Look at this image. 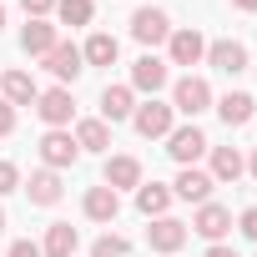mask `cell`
<instances>
[{
  "instance_id": "cell-1",
  "label": "cell",
  "mask_w": 257,
  "mask_h": 257,
  "mask_svg": "<svg viewBox=\"0 0 257 257\" xmlns=\"http://www.w3.org/2000/svg\"><path fill=\"white\" fill-rule=\"evenodd\" d=\"M36 116L51 126V132H66L71 116H76V96H71L66 86H51V91H41V96H36Z\"/></svg>"
},
{
  "instance_id": "cell-2",
  "label": "cell",
  "mask_w": 257,
  "mask_h": 257,
  "mask_svg": "<svg viewBox=\"0 0 257 257\" xmlns=\"http://www.w3.org/2000/svg\"><path fill=\"white\" fill-rule=\"evenodd\" d=\"M212 106V86L202 81V76H182L177 86H172V111H182V116H202Z\"/></svg>"
},
{
  "instance_id": "cell-3",
  "label": "cell",
  "mask_w": 257,
  "mask_h": 257,
  "mask_svg": "<svg viewBox=\"0 0 257 257\" xmlns=\"http://www.w3.org/2000/svg\"><path fill=\"white\" fill-rule=\"evenodd\" d=\"M172 116H177V111H172L167 101H157V96H152L147 106H137V111H132V126H137L147 142H157V137H172Z\"/></svg>"
},
{
  "instance_id": "cell-4",
  "label": "cell",
  "mask_w": 257,
  "mask_h": 257,
  "mask_svg": "<svg viewBox=\"0 0 257 257\" xmlns=\"http://www.w3.org/2000/svg\"><path fill=\"white\" fill-rule=\"evenodd\" d=\"M167 152H172V162H182V167H197V157H202V152H212V142L197 132V126H172Z\"/></svg>"
},
{
  "instance_id": "cell-5",
  "label": "cell",
  "mask_w": 257,
  "mask_h": 257,
  "mask_svg": "<svg viewBox=\"0 0 257 257\" xmlns=\"http://www.w3.org/2000/svg\"><path fill=\"white\" fill-rule=\"evenodd\" d=\"M76 157H81V147H76V137H71V132H46V137H41V162H46L51 172L76 167Z\"/></svg>"
},
{
  "instance_id": "cell-6",
  "label": "cell",
  "mask_w": 257,
  "mask_h": 257,
  "mask_svg": "<svg viewBox=\"0 0 257 257\" xmlns=\"http://www.w3.org/2000/svg\"><path fill=\"white\" fill-rule=\"evenodd\" d=\"M132 36H137L142 46H162V41L172 36V21H167V11H152V6H142V11L132 16Z\"/></svg>"
},
{
  "instance_id": "cell-7",
  "label": "cell",
  "mask_w": 257,
  "mask_h": 257,
  "mask_svg": "<svg viewBox=\"0 0 257 257\" xmlns=\"http://www.w3.org/2000/svg\"><path fill=\"white\" fill-rule=\"evenodd\" d=\"M167 51H172V66H197V61H207V41H202V31H172L167 36Z\"/></svg>"
},
{
  "instance_id": "cell-8",
  "label": "cell",
  "mask_w": 257,
  "mask_h": 257,
  "mask_svg": "<svg viewBox=\"0 0 257 257\" xmlns=\"http://www.w3.org/2000/svg\"><path fill=\"white\" fill-rule=\"evenodd\" d=\"M207 66L222 71V76H242L247 71V46L242 41H212L207 46Z\"/></svg>"
},
{
  "instance_id": "cell-9",
  "label": "cell",
  "mask_w": 257,
  "mask_h": 257,
  "mask_svg": "<svg viewBox=\"0 0 257 257\" xmlns=\"http://www.w3.org/2000/svg\"><path fill=\"white\" fill-rule=\"evenodd\" d=\"M192 232H197V237H207V242H222V237L232 232V212H227V207H217V202H202V207H197V217H192Z\"/></svg>"
},
{
  "instance_id": "cell-10",
  "label": "cell",
  "mask_w": 257,
  "mask_h": 257,
  "mask_svg": "<svg viewBox=\"0 0 257 257\" xmlns=\"http://www.w3.org/2000/svg\"><path fill=\"white\" fill-rule=\"evenodd\" d=\"M46 71L66 86V81H76L81 71H86V61H81V46H71V41H56V51L46 56Z\"/></svg>"
},
{
  "instance_id": "cell-11",
  "label": "cell",
  "mask_w": 257,
  "mask_h": 257,
  "mask_svg": "<svg viewBox=\"0 0 257 257\" xmlns=\"http://www.w3.org/2000/svg\"><path fill=\"white\" fill-rule=\"evenodd\" d=\"M162 86H167V61L147 51V56L132 66V91H152V96H157Z\"/></svg>"
},
{
  "instance_id": "cell-12",
  "label": "cell",
  "mask_w": 257,
  "mask_h": 257,
  "mask_svg": "<svg viewBox=\"0 0 257 257\" xmlns=\"http://www.w3.org/2000/svg\"><path fill=\"white\" fill-rule=\"evenodd\" d=\"M172 187H177V197H182V202H197V207H202V202L212 197V187H217V182H212V172H197V167H182Z\"/></svg>"
},
{
  "instance_id": "cell-13",
  "label": "cell",
  "mask_w": 257,
  "mask_h": 257,
  "mask_svg": "<svg viewBox=\"0 0 257 257\" xmlns=\"http://www.w3.org/2000/svg\"><path fill=\"white\" fill-rule=\"evenodd\" d=\"M147 242H152V252H167V257H172V252L187 242V227H182L177 217H157V222L147 227Z\"/></svg>"
},
{
  "instance_id": "cell-14",
  "label": "cell",
  "mask_w": 257,
  "mask_h": 257,
  "mask_svg": "<svg viewBox=\"0 0 257 257\" xmlns=\"http://www.w3.org/2000/svg\"><path fill=\"white\" fill-rule=\"evenodd\" d=\"M0 96H6L11 106H36L41 86L31 81V71H6V76H0Z\"/></svg>"
},
{
  "instance_id": "cell-15",
  "label": "cell",
  "mask_w": 257,
  "mask_h": 257,
  "mask_svg": "<svg viewBox=\"0 0 257 257\" xmlns=\"http://www.w3.org/2000/svg\"><path fill=\"white\" fill-rule=\"evenodd\" d=\"M56 41H61V36H56L51 21H26V31H21V51H26V56H51Z\"/></svg>"
},
{
  "instance_id": "cell-16",
  "label": "cell",
  "mask_w": 257,
  "mask_h": 257,
  "mask_svg": "<svg viewBox=\"0 0 257 257\" xmlns=\"http://www.w3.org/2000/svg\"><path fill=\"white\" fill-rule=\"evenodd\" d=\"M81 207H86V217H91V222H116V212H121V192H111V187L101 182V187H91V192H86V202H81Z\"/></svg>"
},
{
  "instance_id": "cell-17",
  "label": "cell",
  "mask_w": 257,
  "mask_h": 257,
  "mask_svg": "<svg viewBox=\"0 0 257 257\" xmlns=\"http://www.w3.org/2000/svg\"><path fill=\"white\" fill-rule=\"evenodd\" d=\"M137 111V91L132 86H106L101 91V121H126Z\"/></svg>"
},
{
  "instance_id": "cell-18",
  "label": "cell",
  "mask_w": 257,
  "mask_h": 257,
  "mask_svg": "<svg viewBox=\"0 0 257 257\" xmlns=\"http://www.w3.org/2000/svg\"><path fill=\"white\" fill-rule=\"evenodd\" d=\"M217 116H222L227 126H247V121L257 116V101H252L247 91H227V96L217 101Z\"/></svg>"
},
{
  "instance_id": "cell-19",
  "label": "cell",
  "mask_w": 257,
  "mask_h": 257,
  "mask_svg": "<svg viewBox=\"0 0 257 257\" xmlns=\"http://www.w3.org/2000/svg\"><path fill=\"white\" fill-rule=\"evenodd\" d=\"M76 247H81V232L71 227V222H51V232H46V257H76Z\"/></svg>"
},
{
  "instance_id": "cell-20",
  "label": "cell",
  "mask_w": 257,
  "mask_h": 257,
  "mask_svg": "<svg viewBox=\"0 0 257 257\" xmlns=\"http://www.w3.org/2000/svg\"><path fill=\"white\" fill-rule=\"evenodd\" d=\"M106 187H111V192L142 187V162H137V157H111V162H106Z\"/></svg>"
},
{
  "instance_id": "cell-21",
  "label": "cell",
  "mask_w": 257,
  "mask_h": 257,
  "mask_svg": "<svg viewBox=\"0 0 257 257\" xmlns=\"http://www.w3.org/2000/svg\"><path fill=\"white\" fill-rule=\"evenodd\" d=\"M26 192H31V202H36V207H56V202H61V177H56L51 167H46V172H31Z\"/></svg>"
},
{
  "instance_id": "cell-22",
  "label": "cell",
  "mask_w": 257,
  "mask_h": 257,
  "mask_svg": "<svg viewBox=\"0 0 257 257\" xmlns=\"http://www.w3.org/2000/svg\"><path fill=\"white\" fill-rule=\"evenodd\" d=\"M116 51H121V46H116V36L96 31V36L81 46V61H86V66H116Z\"/></svg>"
},
{
  "instance_id": "cell-23",
  "label": "cell",
  "mask_w": 257,
  "mask_h": 257,
  "mask_svg": "<svg viewBox=\"0 0 257 257\" xmlns=\"http://www.w3.org/2000/svg\"><path fill=\"white\" fill-rule=\"evenodd\" d=\"M247 172V162L237 157V147H212V182H237Z\"/></svg>"
},
{
  "instance_id": "cell-24",
  "label": "cell",
  "mask_w": 257,
  "mask_h": 257,
  "mask_svg": "<svg viewBox=\"0 0 257 257\" xmlns=\"http://www.w3.org/2000/svg\"><path fill=\"white\" fill-rule=\"evenodd\" d=\"M137 207H142L147 217H167V207H172V187H162V182H142V187H137Z\"/></svg>"
},
{
  "instance_id": "cell-25",
  "label": "cell",
  "mask_w": 257,
  "mask_h": 257,
  "mask_svg": "<svg viewBox=\"0 0 257 257\" xmlns=\"http://www.w3.org/2000/svg\"><path fill=\"white\" fill-rule=\"evenodd\" d=\"M76 147L81 152H106L111 147V126L106 121H81L76 126Z\"/></svg>"
},
{
  "instance_id": "cell-26",
  "label": "cell",
  "mask_w": 257,
  "mask_h": 257,
  "mask_svg": "<svg viewBox=\"0 0 257 257\" xmlns=\"http://www.w3.org/2000/svg\"><path fill=\"white\" fill-rule=\"evenodd\" d=\"M56 16H61V26H91L96 0H56Z\"/></svg>"
},
{
  "instance_id": "cell-27",
  "label": "cell",
  "mask_w": 257,
  "mask_h": 257,
  "mask_svg": "<svg viewBox=\"0 0 257 257\" xmlns=\"http://www.w3.org/2000/svg\"><path fill=\"white\" fill-rule=\"evenodd\" d=\"M126 252H132V242H126V237H116V232L96 237V247H91V257H126Z\"/></svg>"
},
{
  "instance_id": "cell-28",
  "label": "cell",
  "mask_w": 257,
  "mask_h": 257,
  "mask_svg": "<svg viewBox=\"0 0 257 257\" xmlns=\"http://www.w3.org/2000/svg\"><path fill=\"white\" fill-rule=\"evenodd\" d=\"M21 187V172H16V162H0V197L6 192H16Z\"/></svg>"
},
{
  "instance_id": "cell-29",
  "label": "cell",
  "mask_w": 257,
  "mask_h": 257,
  "mask_svg": "<svg viewBox=\"0 0 257 257\" xmlns=\"http://www.w3.org/2000/svg\"><path fill=\"white\" fill-rule=\"evenodd\" d=\"M21 11H26L31 21H46V16L56 11V0H21Z\"/></svg>"
},
{
  "instance_id": "cell-30",
  "label": "cell",
  "mask_w": 257,
  "mask_h": 257,
  "mask_svg": "<svg viewBox=\"0 0 257 257\" xmlns=\"http://www.w3.org/2000/svg\"><path fill=\"white\" fill-rule=\"evenodd\" d=\"M11 132H16V106L0 96V137H11Z\"/></svg>"
},
{
  "instance_id": "cell-31",
  "label": "cell",
  "mask_w": 257,
  "mask_h": 257,
  "mask_svg": "<svg viewBox=\"0 0 257 257\" xmlns=\"http://www.w3.org/2000/svg\"><path fill=\"white\" fill-rule=\"evenodd\" d=\"M237 227H242V232H247V237H252V242H257V207H247V212H242V217H237Z\"/></svg>"
},
{
  "instance_id": "cell-32",
  "label": "cell",
  "mask_w": 257,
  "mask_h": 257,
  "mask_svg": "<svg viewBox=\"0 0 257 257\" xmlns=\"http://www.w3.org/2000/svg\"><path fill=\"white\" fill-rule=\"evenodd\" d=\"M6 257H46V252H41L36 242H11V252H6Z\"/></svg>"
},
{
  "instance_id": "cell-33",
  "label": "cell",
  "mask_w": 257,
  "mask_h": 257,
  "mask_svg": "<svg viewBox=\"0 0 257 257\" xmlns=\"http://www.w3.org/2000/svg\"><path fill=\"white\" fill-rule=\"evenodd\" d=\"M207 257H242V252H237V247H222V242H212V247H207Z\"/></svg>"
},
{
  "instance_id": "cell-34",
  "label": "cell",
  "mask_w": 257,
  "mask_h": 257,
  "mask_svg": "<svg viewBox=\"0 0 257 257\" xmlns=\"http://www.w3.org/2000/svg\"><path fill=\"white\" fill-rule=\"evenodd\" d=\"M232 6H237V11H247V16H252V11H257V0H232Z\"/></svg>"
},
{
  "instance_id": "cell-35",
  "label": "cell",
  "mask_w": 257,
  "mask_h": 257,
  "mask_svg": "<svg viewBox=\"0 0 257 257\" xmlns=\"http://www.w3.org/2000/svg\"><path fill=\"white\" fill-rule=\"evenodd\" d=\"M247 172H252V177H257V152H252V162H247Z\"/></svg>"
},
{
  "instance_id": "cell-36",
  "label": "cell",
  "mask_w": 257,
  "mask_h": 257,
  "mask_svg": "<svg viewBox=\"0 0 257 257\" xmlns=\"http://www.w3.org/2000/svg\"><path fill=\"white\" fill-rule=\"evenodd\" d=\"M0 31H6V6H0Z\"/></svg>"
},
{
  "instance_id": "cell-37",
  "label": "cell",
  "mask_w": 257,
  "mask_h": 257,
  "mask_svg": "<svg viewBox=\"0 0 257 257\" xmlns=\"http://www.w3.org/2000/svg\"><path fill=\"white\" fill-rule=\"evenodd\" d=\"M0 232H6V212H0Z\"/></svg>"
}]
</instances>
